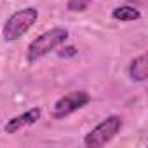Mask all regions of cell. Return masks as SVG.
Segmentation results:
<instances>
[{
	"label": "cell",
	"instance_id": "obj_2",
	"mask_svg": "<svg viewBox=\"0 0 148 148\" xmlns=\"http://www.w3.org/2000/svg\"><path fill=\"white\" fill-rule=\"evenodd\" d=\"M38 19L37 7H25L12 12L2 26V37L5 42H16L23 35H26Z\"/></svg>",
	"mask_w": 148,
	"mask_h": 148
},
{
	"label": "cell",
	"instance_id": "obj_4",
	"mask_svg": "<svg viewBox=\"0 0 148 148\" xmlns=\"http://www.w3.org/2000/svg\"><path fill=\"white\" fill-rule=\"evenodd\" d=\"M89 103H91V96L87 91H71V92L61 96L59 99H56V103L52 105L51 115H52V119L59 120V119H64L71 113L82 110Z\"/></svg>",
	"mask_w": 148,
	"mask_h": 148
},
{
	"label": "cell",
	"instance_id": "obj_6",
	"mask_svg": "<svg viewBox=\"0 0 148 148\" xmlns=\"http://www.w3.org/2000/svg\"><path fill=\"white\" fill-rule=\"evenodd\" d=\"M127 73H129V79H131L132 82H145L146 77H148L146 54H139V56H136L134 59H131L129 68H127Z\"/></svg>",
	"mask_w": 148,
	"mask_h": 148
},
{
	"label": "cell",
	"instance_id": "obj_1",
	"mask_svg": "<svg viewBox=\"0 0 148 148\" xmlns=\"http://www.w3.org/2000/svg\"><path fill=\"white\" fill-rule=\"evenodd\" d=\"M70 37V32L63 26H54L44 33H40L37 38H33L26 47V61L37 63L38 59L45 58L58 47H61Z\"/></svg>",
	"mask_w": 148,
	"mask_h": 148
},
{
	"label": "cell",
	"instance_id": "obj_5",
	"mask_svg": "<svg viewBox=\"0 0 148 148\" xmlns=\"http://www.w3.org/2000/svg\"><path fill=\"white\" fill-rule=\"evenodd\" d=\"M40 115H42V110H40L38 106H33V108H30V110H26V112H23V113H19V115L9 119V120L5 122V125H4V131H5L7 134H16V132H19L21 129L37 124V120L40 119Z\"/></svg>",
	"mask_w": 148,
	"mask_h": 148
},
{
	"label": "cell",
	"instance_id": "obj_7",
	"mask_svg": "<svg viewBox=\"0 0 148 148\" xmlns=\"http://www.w3.org/2000/svg\"><path fill=\"white\" fill-rule=\"evenodd\" d=\"M112 18L120 23H131V21L141 19V12H139V9H136L132 5H119L112 11Z\"/></svg>",
	"mask_w": 148,
	"mask_h": 148
},
{
	"label": "cell",
	"instance_id": "obj_3",
	"mask_svg": "<svg viewBox=\"0 0 148 148\" xmlns=\"http://www.w3.org/2000/svg\"><path fill=\"white\" fill-rule=\"evenodd\" d=\"M122 117L119 115H108L103 119L96 127H92L86 136H84V145L87 148H101L108 145L122 129Z\"/></svg>",
	"mask_w": 148,
	"mask_h": 148
},
{
	"label": "cell",
	"instance_id": "obj_9",
	"mask_svg": "<svg viewBox=\"0 0 148 148\" xmlns=\"http://www.w3.org/2000/svg\"><path fill=\"white\" fill-rule=\"evenodd\" d=\"M75 54H77V51H75V47H73V45H68V47L63 49V52H59L61 58H64V56H75Z\"/></svg>",
	"mask_w": 148,
	"mask_h": 148
},
{
	"label": "cell",
	"instance_id": "obj_8",
	"mask_svg": "<svg viewBox=\"0 0 148 148\" xmlns=\"http://www.w3.org/2000/svg\"><path fill=\"white\" fill-rule=\"evenodd\" d=\"M91 4H92V0H68L66 9L70 12H84V11L89 9Z\"/></svg>",
	"mask_w": 148,
	"mask_h": 148
}]
</instances>
